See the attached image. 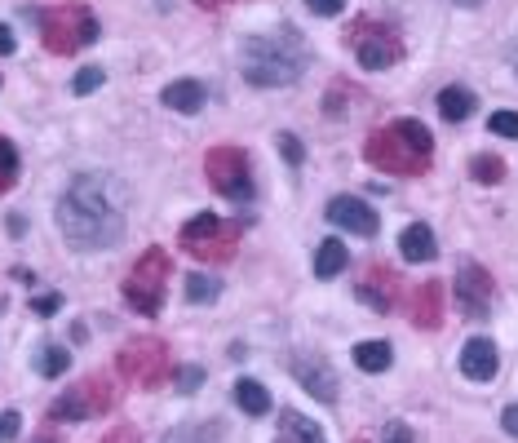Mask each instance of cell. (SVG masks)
I'll return each mask as SVG.
<instances>
[{
    "label": "cell",
    "mask_w": 518,
    "mask_h": 443,
    "mask_svg": "<svg viewBox=\"0 0 518 443\" xmlns=\"http://www.w3.org/2000/svg\"><path fill=\"white\" fill-rule=\"evenodd\" d=\"M58 231L76 253H102L124 240L120 191L107 173H80L58 200Z\"/></svg>",
    "instance_id": "6da1fadb"
},
{
    "label": "cell",
    "mask_w": 518,
    "mask_h": 443,
    "mask_svg": "<svg viewBox=\"0 0 518 443\" xmlns=\"http://www.w3.org/2000/svg\"><path fill=\"white\" fill-rule=\"evenodd\" d=\"M240 67H244V80L257 89L293 85L306 71V45L293 27H284V32H257L244 40Z\"/></svg>",
    "instance_id": "7a4b0ae2"
},
{
    "label": "cell",
    "mask_w": 518,
    "mask_h": 443,
    "mask_svg": "<svg viewBox=\"0 0 518 443\" xmlns=\"http://www.w3.org/2000/svg\"><path fill=\"white\" fill-rule=\"evenodd\" d=\"M434 138L421 120H395V125L377 129L368 138L364 156L372 169H386V173H421L430 164Z\"/></svg>",
    "instance_id": "3957f363"
},
{
    "label": "cell",
    "mask_w": 518,
    "mask_h": 443,
    "mask_svg": "<svg viewBox=\"0 0 518 443\" xmlns=\"http://www.w3.org/2000/svg\"><path fill=\"white\" fill-rule=\"evenodd\" d=\"M169 275H173L169 253H164V249H147L138 257V266L129 271V280H124V302H129L138 315H160Z\"/></svg>",
    "instance_id": "277c9868"
},
{
    "label": "cell",
    "mask_w": 518,
    "mask_h": 443,
    "mask_svg": "<svg viewBox=\"0 0 518 443\" xmlns=\"http://www.w3.org/2000/svg\"><path fill=\"white\" fill-rule=\"evenodd\" d=\"M40 36H45L49 54H80L85 45L98 40V23L85 5H58L40 18Z\"/></svg>",
    "instance_id": "5b68a950"
},
{
    "label": "cell",
    "mask_w": 518,
    "mask_h": 443,
    "mask_svg": "<svg viewBox=\"0 0 518 443\" xmlns=\"http://www.w3.org/2000/svg\"><path fill=\"white\" fill-rule=\"evenodd\" d=\"M120 377L142 390H160L173 381V359L160 337H138L120 350Z\"/></svg>",
    "instance_id": "8992f818"
},
{
    "label": "cell",
    "mask_w": 518,
    "mask_h": 443,
    "mask_svg": "<svg viewBox=\"0 0 518 443\" xmlns=\"http://www.w3.org/2000/svg\"><path fill=\"white\" fill-rule=\"evenodd\" d=\"M182 249L200 262H231L240 249V222H222L213 213H200L182 226Z\"/></svg>",
    "instance_id": "52a82bcc"
},
{
    "label": "cell",
    "mask_w": 518,
    "mask_h": 443,
    "mask_svg": "<svg viewBox=\"0 0 518 443\" xmlns=\"http://www.w3.org/2000/svg\"><path fill=\"white\" fill-rule=\"evenodd\" d=\"M111 404H116V390H111L102 377H85L80 386H71L62 399H54L49 417L54 421H93V417H102Z\"/></svg>",
    "instance_id": "ba28073f"
},
{
    "label": "cell",
    "mask_w": 518,
    "mask_h": 443,
    "mask_svg": "<svg viewBox=\"0 0 518 443\" xmlns=\"http://www.w3.org/2000/svg\"><path fill=\"white\" fill-rule=\"evenodd\" d=\"M204 173L226 200H248L253 195V178H248V160L240 147H213L204 156Z\"/></svg>",
    "instance_id": "9c48e42d"
},
{
    "label": "cell",
    "mask_w": 518,
    "mask_h": 443,
    "mask_svg": "<svg viewBox=\"0 0 518 443\" xmlns=\"http://www.w3.org/2000/svg\"><path fill=\"white\" fill-rule=\"evenodd\" d=\"M403 54L399 36L390 27H377V23H359L355 27V58L364 63V71H386L395 67Z\"/></svg>",
    "instance_id": "30bf717a"
},
{
    "label": "cell",
    "mask_w": 518,
    "mask_h": 443,
    "mask_svg": "<svg viewBox=\"0 0 518 443\" xmlns=\"http://www.w3.org/2000/svg\"><path fill=\"white\" fill-rule=\"evenodd\" d=\"M457 306L470 319H488V311H492V275L483 271V266L465 262L457 271Z\"/></svg>",
    "instance_id": "8fae6325"
},
{
    "label": "cell",
    "mask_w": 518,
    "mask_h": 443,
    "mask_svg": "<svg viewBox=\"0 0 518 443\" xmlns=\"http://www.w3.org/2000/svg\"><path fill=\"white\" fill-rule=\"evenodd\" d=\"M328 222L350 231V235H377V226H381L372 204L359 200V195H337V200H328Z\"/></svg>",
    "instance_id": "7c38bea8"
},
{
    "label": "cell",
    "mask_w": 518,
    "mask_h": 443,
    "mask_svg": "<svg viewBox=\"0 0 518 443\" xmlns=\"http://www.w3.org/2000/svg\"><path fill=\"white\" fill-rule=\"evenodd\" d=\"M293 377L302 381V390H306V395H315L319 404H333V399H337V373H333V364H328V359L297 355L293 359Z\"/></svg>",
    "instance_id": "4fadbf2b"
},
{
    "label": "cell",
    "mask_w": 518,
    "mask_h": 443,
    "mask_svg": "<svg viewBox=\"0 0 518 443\" xmlns=\"http://www.w3.org/2000/svg\"><path fill=\"white\" fill-rule=\"evenodd\" d=\"M496 368H501V355H496L492 337H470L461 346V373L470 381H492Z\"/></svg>",
    "instance_id": "5bb4252c"
},
{
    "label": "cell",
    "mask_w": 518,
    "mask_h": 443,
    "mask_svg": "<svg viewBox=\"0 0 518 443\" xmlns=\"http://www.w3.org/2000/svg\"><path fill=\"white\" fill-rule=\"evenodd\" d=\"M399 253H403V262H430L434 253H439V244H434V231L426 222H412L408 231L399 235Z\"/></svg>",
    "instance_id": "9a60e30c"
},
{
    "label": "cell",
    "mask_w": 518,
    "mask_h": 443,
    "mask_svg": "<svg viewBox=\"0 0 518 443\" xmlns=\"http://www.w3.org/2000/svg\"><path fill=\"white\" fill-rule=\"evenodd\" d=\"M160 98H164V107L182 111V116H195V111L204 107V98H209V94H204V85H200V80H173V85L164 89Z\"/></svg>",
    "instance_id": "2e32d148"
},
{
    "label": "cell",
    "mask_w": 518,
    "mask_h": 443,
    "mask_svg": "<svg viewBox=\"0 0 518 443\" xmlns=\"http://www.w3.org/2000/svg\"><path fill=\"white\" fill-rule=\"evenodd\" d=\"M359 297H364V302L372 306V311H381V315H386L390 306H395V275H390V271H381V266H377V271H372L368 280L359 284Z\"/></svg>",
    "instance_id": "e0dca14e"
},
{
    "label": "cell",
    "mask_w": 518,
    "mask_h": 443,
    "mask_svg": "<svg viewBox=\"0 0 518 443\" xmlns=\"http://www.w3.org/2000/svg\"><path fill=\"white\" fill-rule=\"evenodd\" d=\"M279 430H284L279 443H328L324 430H319L310 417H302V412H293V408L279 412Z\"/></svg>",
    "instance_id": "ac0fdd59"
},
{
    "label": "cell",
    "mask_w": 518,
    "mask_h": 443,
    "mask_svg": "<svg viewBox=\"0 0 518 443\" xmlns=\"http://www.w3.org/2000/svg\"><path fill=\"white\" fill-rule=\"evenodd\" d=\"M346 262H350V249L341 240H324L315 249V275L319 280H333V275L346 271Z\"/></svg>",
    "instance_id": "d6986e66"
},
{
    "label": "cell",
    "mask_w": 518,
    "mask_h": 443,
    "mask_svg": "<svg viewBox=\"0 0 518 443\" xmlns=\"http://www.w3.org/2000/svg\"><path fill=\"white\" fill-rule=\"evenodd\" d=\"M235 404H240L248 417H266V412H271V395H266L262 381L244 377V381H235Z\"/></svg>",
    "instance_id": "ffe728a7"
},
{
    "label": "cell",
    "mask_w": 518,
    "mask_h": 443,
    "mask_svg": "<svg viewBox=\"0 0 518 443\" xmlns=\"http://www.w3.org/2000/svg\"><path fill=\"white\" fill-rule=\"evenodd\" d=\"M470 111H474V94H470V89L448 85V89L439 94V116H443V120H452V125L470 120Z\"/></svg>",
    "instance_id": "44dd1931"
},
{
    "label": "cell",
    "mask_w": 518,
    "mask_h": 443,
    "mask_svg": "<svg viewBox=\"0 0 518 443\" xmlns=\"http://www.w3.org/2000/svg\"><path fill=\"white\" fill-rule=\"evenodd\" d=\"M439 302H443L439 284H421L417 297H412V319H417L421 328H439Z\"/></svg>",
    "instance_id": "7402d4cb"
},
{
    "label": "cell",
    "mask_w": 518,
    "mask_h": 443,
    "mask_svg": "<svg viewBox=\"0 0 518 443\" xmlns=\"http://www.w3.org/2000/svg\"><path fill=\"white\" fill-rule=\"evenodd\" d=\"M355 364L364 368V373H386V368L395 364V350H390V342H359Z\"/></svg>",
    "instance_id": "603a6c76"
},
{
    "label": "cell",
    "mask_w": 518,
    "mask_h": 443,
    "mask_svg": "<svg viewBox=\"0 0 518 443\" xmlns=\"http://www.w3.org/2000/svg\"><path fill=\"white\" fill-rule=\"evenodd\" d=\"M67 364H71V350L67 346H45L36 355V373L40 377H62V373H67Z\"/></svg>",
    "instance_id": "cb8c5ba5"
},
{
    "label": "cell",
    "mask_w": 518,
    "mask_h": 443,
    "mask_svg": "<svg viewBox=\"0 0 518 443\" xmlns=\"http://www.w3.org/2000/svg\"><path fill=\"white\" fill-rule=\"evenodd\" d=\"M14 182H18V151L9 138H0V195L14 187Z\"/></svg>",
    "instance_id": "d4e9b609"
},
{
    "label": "cell",
    "mask_w": 518,
    "mask_h": 443,
    "mask_svg": "<svg viewBox=\"0 0 518 443\" xmlns=\"http://www.w3.org/2000/svg\"><path fill=\"white\" fill-rule=\"evenodd\" d=\"M217 293H222V284L209 280V275H191L186 280V297H191L195 306H204V302H217Z\"/></svg>",
    "instance_id": "484cf974"
},
{
    "label": "cell",
    "mask_w": 518,
    "mask_h": 443,
    "mask_svg": "<svg viewBox=\"0 0 518 443\" xmlns=\"http://www.w3.org/2000/svg\"><path fill=\"white\" fill-rule=\"evenodd\" d=\"M470 173H474L479 182H488V187H492V182L505 178V160H496V156H474V160H470Z\"/></svg>",
    "instance_id": "4316f807"
},
{
    "label": "cell",
    "mask_w": 518,
    "mask_h": 443,
    "mask_svg": "<svg viewBox=\"0 0 518 443\" xmlns=\"http://www.w3.org/2000/svg\"><path fill=\"white\" fill-rule=\"evenodd\" d=\"M102 80H107V71H102V67H85V71H76V80H71V89H76V94L85 98V94H93V89L102 85Z\"/></svg>",
    "instance_id": "83f0119b"
},
{
    "label": "cell",
    "mask_w": 518,
    "mask_h": 443,
    "mask_svg": "<svg viewBox=\"0 0 518 443\" xmlns=\"http://www.w3.org/2000/svg\"><path fill=\"white\" fill-rule=\"evenodd\" d=\"M200 381H204L200 368H173V390H182V395H195Z\"/></svg>",
    "instance_id": "f1b7e54d"
},
{
    "label": "cell",
    "mask_w": 518,
    "mask_h": 443,
    "mask_svg": "<svg viewBox=\"0 0 518 443\" xmlns=\"http://www.w3.org/2000/svg\"><path fill=\"white\" fill-rule=\"evenodd\" d=\"M492 133H501V138H518V111H496L488 120Z\"/></svg>",
    "instance_id": "f546056e"
},
{
    "label": "cell",
    "mask_w": 518,
    "mask_h": 443,
    "mask_svg": "<svg viewBox=\"0 0 518 443\" xmlns=\"http://www.w3.org/2000/svg\"><path fill=\"white\" fill-rule=\"evenodd\" d=\"M279 151H284V160H288V164H302V160H306L302 142H297L293 133H279Z\"/></svg>",
    "instance_id": "4dcf8cb0"
},
{
    "label": "cell",
    "mask_w": 518,
    "mask_h": 443,
    "mask_svg": "<svg viewBox=\"0 0 518 443\" xmlns=\"http://www.w3.org/2000/svg\"><path fill=\"white\" fill-rule=\"evenodd\" d=\"M306 9L310 14H319V18H333V14L346 9V0H306Z\"/></svg>",
    "instance_id": "1f68e13d"
},
{
    "label": "cell",
    "mask_w": 518,
    "mask_h": 443,
    "mask_svg": "<svg viewBox=\"0 0 518 443\" xmlns=\"http://www.w3.org/2000/svg\"><path fill=\"white\" fill-rule=\"evenodd\" d=\"M381 443H412V426H408V421H390L386 439H381Z\"/></svg>",
    "instance_id": "d6a6232c"
},
{
    "label": "cell",
    "mask_w": 518,
    "mask_h": 443,
    "mask_svg": "<svg viewBox=\"0 0 518 443\" xmlns=\"http://www.w3.org/2000/svg\"><path fill=\"white\" fill-rule=\"evenodd\" d=\"M18 426H23V417L18 412H0V443H9L18 435Z\"/></svg>",
    "instance_id": "836d02e7"
},
{
    "label": "cell",
    "mask_w": 518,
    "mask_h": 443,
    "mask_svg": "<svg viewBox=\"0 0 518 443\" xmlns=\"http://www.w3.org/2000/svg\"><path fill=\"white\" fill-rule=\"evenodd\" d=\"M102 443H138V430L120 426V430H111V435H102Z\"/></svg>",
    "instance_id": "e575fe53"
},
{
    "label": "cell",
    "mask_w": 518,
    "mask_h": 443,
    "mask_svg": "<svg viewBox=\"0 0 518 443\" xmlns=\"http://www.w3.org/2000/svg\"><path fill=\"white\" fill-rule=\"evenodd\" d=\"M501 426H505V430H510V435L518 439V404H510V408L501 412Z\"/></svg>",
    "instance_id": "d590c367"
},
{
    "label": "cell",
    "mask_w": 518,
    "mask_h": 443,
    "mask_svg": "<svg viewBox=\"0 0 518 443\" xmlns=\"http://www.w3.org/2000/svg\"><path fill=\"white\" fill-rule=\"evenodd\" d=\"M36 311H40V315H54V311H58V297H40Z\"/></svg>",
    "instance_id": "8d00e7d4"
},
{
    "label": "cell",
    "mask_w": 518,
    "mask_h": 443,
    "mask_svg": "<svg viewBox=\"0 0 518 443\" xmlns=\"http://www.w3.org/2000/svg\"><path fill=\"white\" fill-rule=\"evenodd\" d=\"M0 54H14V36H9V27H0Z\"/></svg>",
    "instance_id": "74e56055"
},
{
    "label": "cell",
    "mask_w": 518,
    "mask_h": 443,
    "mask_svg": "<svg viewBox=\"0 0 518 443\" xmlns=\"http://www.w3.org/2000/svg\"><path fill=\"white\" fill-rule=\"evenodd\" d=\"M164 443H200V435H191V430H178V435H169Z\"/></svg>",
    "instance_id": "f35d334b"
},
{
    "label": "cell",
    "mask_w": 518,
    "mask_h": 443,
    "mask_svg": "<svg viewBox=\"0 0 518 443\" xmlns=\"http://www.w3.org/2000/svg\"><path fill=\"white\" fill-rule=\"evenodd\" d=\"M200 5H213L217 9V5H226V0H200Z\"/></svg>",
    "instance_id": "ab89813d"
},
{
    "label": "cell",
    "mask_w": 518,
    "mask_h": 443,
    "mask_svg": "<svg viewBox=\"0 0 518 443\" xmlns=\"http://www.w3.org/2000/svg\"><path fill=\"white\" fill-rule=\"evenodd\" d=\"M457 5H479V0H457Z\"/></svg>",
    "instance_id": "60d3db41"
},
{
    "label": "cell",
    "mask_w": 518,
    "mask_h": 443,
    "mask_svg": "<svg viewBox=\"0 0 518 443\" xmlns=\"http://www.w3.org/2000/svg\"><path fill=\"white\" fill-rule=\"evenodd\" d=\"M36 443H49V439H36Z\"/></svg>",
    "instance_id": "b9f144b4"
}]
</instances>
